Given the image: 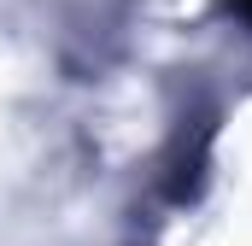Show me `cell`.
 Wrapping results in <instances>:
<instances>
[{
	"mask_svg": "<svg viewBox=\"0 0 252 246\" xmlns=\"http://www.w3.org/2000/svg\"><path fill=\"white\" fill-rule=\"evenodd\" d=\"M241 12H247V18H252V0H241Z\"/></svg>",
	"mask_w": 252,
	"mask_h": 246,
	"instance_id": "1",
	"label": "cell"
}]
</instances>
